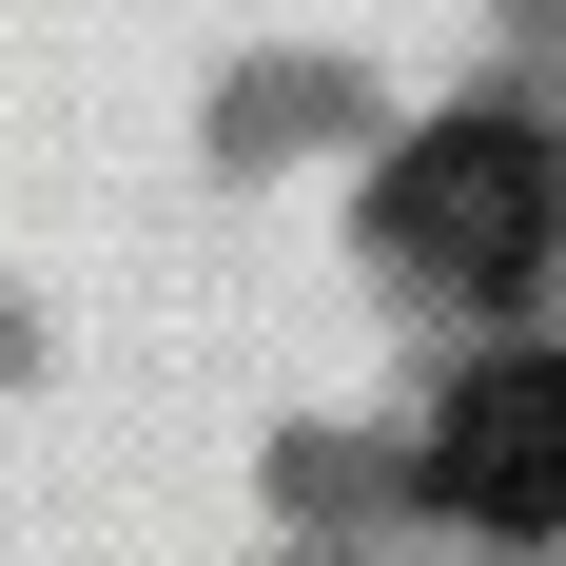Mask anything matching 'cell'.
Masks as SVG:
<instances>
[{
	"instance_id": "6da1fadb",
	"label": "cell",
	"mask_w": 566,
	"mask_h": 566,
	"mask_svg": "<svg viewBox=\"0 0 566 566\" xmlns=\"http://www.w3.org/2000/svg\"><path fill=\"white\" fill-rule=\"evenodd\" d=\"M371 234H391L430 293H527L566 234V137L547 117H430L391 157V196H371Z\"/></svg>"
},
{
	"instance_id": "7a4b0ae2",
	"label": "cell",
	"mask_w": 566,
	"mask_h": 566,
	"mask_svg": "<svg viewBox=\"0 0 566 566\" xmlns=\"http://www.w3.org/2000/svg\"><path fill=\"white\" fill-rule=\"evenodd\" d=\"M430 489H450L469 527H566V352L469 371L450 430H430Z\"/></svg>"
}]
</instances>
